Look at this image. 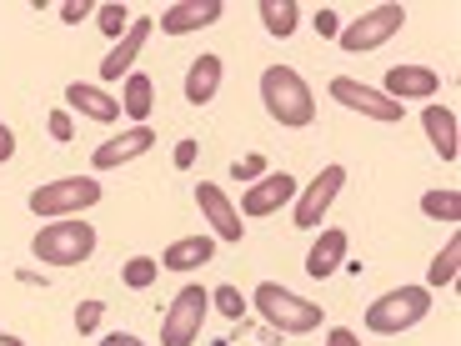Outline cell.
Here are the masks:
<instances>
[{"mask_svg":"<svg viewBox=\"0 0 461 346\" xmlns=\"http://www.w3.org/2000/svg\"><path fill=\"white\" fill-rule=\"evenodd\" d=\"M230 176H236V181H261V176H266V161H261V156H236Z\"/></svg>","mask_w":461,"mask_h":346,"instance_id":"f1b7e54d","label":"cell"},{"mask_svg":"<svg viewBox=\"0 0 461 346\" xmlns=\"http://www.w3.org/2000/svg\"><path fill=\"white\" fill-rule=\"evenodd\" d=\"M211 306H216V312L226 316V322H241V316L251 312V301H246L236 287H216V291H211Z\"/></svg>","mask_w":461,"mask_h":346,"instance_id":"484cf974","label":"cell"},{"mask_svg":"<svg viewBox=\"0 0 461 346\" xmlns=\"http://www.w3.org/2000/svg\"><path fill=\"white\" fill-rule=\"evenodd\" d=\"M101 201V181L95 176H60L50 186H35L31 191V211L41 221H66V216H81Z\"/></svg>","mask_w":461,"mask_h":346,"instance_id":"277c9868","label":"cell"},{"mask_svg":"<svg viewBox=\"0 0 461 346\" xmlns=\"http://www.w3.org/2000/svg\"><path fill=\"white\" fill-rule=\"evenodd\" d=\"M176 166H181V171L196 166V141H181V146H176Z\"/></svg>","mask_w":461,"mask_h":346,"instance_id":"836d02e7","label":"cell"},{"mask_svg":"<svg viewBox=\"0 0 461 346\" xmlns=\"http://www.w3.org/2000/svg\"><path fill=\"white\" fill-rule=\"evenodd\" d=\"M196 206H201V216H206V226L216 231V241H241L246 236V226H241V211L230 206V196L221 191V186H211V181H201L196 186Z\"/></svg>","mask_w":461,"mask_h":346,"instance_id":"30bf717a","label":"cell"},{"mask_svg":"<svg viewBox=\"0 0 461 346\" xmlns=\"http://www.w3.org/2000/svg\"><path fill=\"white\" fill-rule=\"evenodd\" d=\"M150 25H156V21H131V31L121 35V41H115V50L101 60V81H121V76L136 66V56H140V46H146Z\"/></svg>","mask_w":461,"mask_h":346,"instance_id":"9a60e30c","label":"cell"},{"mask_svg":"<svg viewBox=\"0 0 461 346\" xmlns=\"http://www.w3.org/2000/svg\"><path fill=\"white\" fill-rule=\"evenodd\" d=\"M346 186V166H326V171H316V181L301 191V201H296V226L301 231H312V226H321V216L331 211V201H336V191Z\"/></svg>","mask_w":461,"mask_h":346,"instance_id":"9c48e42d","label":"cell"},{"mask_svg":"<svg viewBox=\"0 0 461 346\" xmlns=\"http://www.w3.org/2000/svg\"><path fill=\"white\" fill-rule=\"evenodd\" d=\"M95 25H101L111 41H121V35L131 31V11L121 5V0H111V5H101V11H95Z\"/></svg>","mask_w":461,"mask_h":346,"instance_id":"4316f807","label":"cell"},{"mask_svg":"<svg viewBox=\"0 0 461 346\" xmlns=\"http://www.w3.org/2000/svg\"><path fill=\"white\" fill-rule=\"evenodd\" d=\"M86 15H95L91 5H86V0H66V5H60V21H66V25H81Z\"/></svg>","mask_w":461,"mask_h":346,"instance_id":"1f68e13d","label":"cell"},{"mask_svg":"<svg viewBox=\"0 0 461 346\" xmlns=\"http://www.w3.org/2000/svg\"><path fill=\"white\" fill-rule=\"evenodd\" d=\"M251 306L271 322V332H281V336H306V332L321 326V306L296 296V291H286V287H276V281H261V287L251 291Z\"/></svg>","mask_w":461,"mask_h":346,"instance_id":"7a4b0ae2","label":"cell"},{"mask_svg":"<svg viewBox=\"0 0 461 346\" xmlns=\"http://www.w3.org/2000/svg\"><path fill=\"white\" fill-rule=\"evenodd\" d=\"M0 346H25L21 336H11V332H0Z\"/></svg>","mask_w":461,"mask_h":346,"instance_id":"8d00e7d4","label":"cell"},{"mask_svg":"<svg viewBox=\"0 0 461 346\" xmlns=\"http://www.w3.org/2000/svg\"><path fill=\"white\" fill-rule=\"evenodd\" d=\"M66 105H76V111L86 115V121H101V126H111V121H121V101L115 96H105L101 86H66Z\"/></svg>","mask_w":461,"mask_h":346,"instance_id":"2e32d148","label":"cell"},{"mask_svg":"<svg viewBox=\"0 0 461 346\" xmlns=\"http://www.w3.org/2000/svg\"><path fill=\"white\" fill-rule=\"evenodd\" d=\"M150 146H156V131H150V126H131L126 136H115V141H105V146H95L91 166H95V171H115V166H126V161H136V156H146Z\"/></svg>","mask_w":461,"mask_h":346,"instance_id":"7c38bea8","label":"cell"},{"mask_svg":"<svg viewBox=\"0 0 461 346\" xmlns=\"http://www.w3.org/2000/svg\"><path fill=\"white\" fill-rule=\"evenodd\" d=\"M406 25V11L402 5H371L366 15H361L357 25H341V50H351V56H361V50H376V46H386L396 31Z\"/></svg>","mask_w":461,"mask_h":346,"instance_id":"52a82bcc","label":"cell"},{"mask_svg":"<svg viewBox=\"0 0 461 346\" xmlns=\"http://www.w3.org/2000/svg\"><path fill=\"white\" fill-rule=\"evenodd\" d=\"M256 11H261V25L276 35V41H286V35L296 31V0H261Z\"/></svg>","mask_w":461,"mask_h":346,"instance_id":"603a6c76","label":"cell"},{"mask_svg":"<svg viewBox=\"0 0 461 346\" xmlns=\"http://www.w3.org/2000/svg\"><path fill=\"white\" fill-rule=\"evenodd\" d=\"M216 256V241L211 236H185V241H171L161 256V271H191V266H206Z\"/></svg>","mask_w":461,"mask_h":346,"instance_id":"d6986e66","label":"cell"},{"mask_svg":"<svg viewBox=\"0 0 461 346\" xmlns=\"http://www.w3.org/2000/svg\"><path fill=\"white\" fill-rule=\"evenodd\" d=\"M331 96L346 105V111H357V115H366V121H386V126H396L406 115V105H396V101H386L381 91H371V86H361V81H351V76H336L331 81Z\"/></svg>","mask_w":461,"mask_h":346,"instance_id":"ba28073f","label":"cell"},{"mask_svg":"<svg viewBox=\"0 0 461 346\" xmlns=\"http://www.w3.org/2000/svg\"><path fill=\"white\" fill-rule=\"evenodd\" d=\"M341 261H346V231H321V241L312 246V256H306V277H316V281H326L331 271H341Z\"/></svg>","mask_w":461,"mask_h":346,"instance_id":"ac0fdd59","label":"cell"},{"mask_svg":"<svg viewBox=\"0 0 461 346\" xmlns=\"http://www.w3.org/2000/svg\"><path fill=\"white\" fill-rule=\"evenodd\" d=\"M316 35H326V41H336V35H341V21H336V11H316Z\"/></svg>","mask_w":461,"mask_h":346,"instance_id":"4dcf8cb0","label":"cell"},{"mask_svg":"<svg viewBox=\"0 0 461 346\" xmlns=\"http://www.w3.org/2000/svg\"><path fill=\"white\" fill-rule=\"evenodd\" d=\"M221 91V56H196L185 70V101L191 105H211Z\"/></svg>","mask_w":461,"mask_h":346,"instance_id":"e0dca14e","label":"cell"},{"mask_svg":"<svg viewBox=\"0 0 461 346\" xmlns=\"http://www.w3.org/2000/svg\"><path fill=\"white\" fill-rule=\"evenodd\" d=\"M456 266H461V236H451V241L437 251V261L427 266V291L451 287V281H456Z\"/></svg>","mask_w":461,"mask_h":346,"instance_id":"7402d4cb","label":"cell"},{"mask_svg":"<svg viewBox=\"0 0 461 346\" xmlns=\"http://www.w3.org/2000/svg\"><path fill=\"white\" fill-rule=\"evenodd\" d=\"M437 70H427V66H392L386 70V101H427V96H437Z\"/></svg>","mask_w":461,"mask_h":346,"instance_id":"5bb4252c","label":"cell"},{"mask_svg":"<svg viewBox=\"0 0 461 346\" xmlns=\"http://www.w3.org/2000/svg\"><path fill=\"white\" fill-rule=\"evenodd\" d=\"M326 346H361V336L346 332V326H331V332H326Z\"/></svg>","mask_w":461,"mask_h":346,"instance_id":"d6a6232c","label":"cell"},{"mask_svg":"<svg viewBox=\"0 0 461 346\" xmlns=\"http://www.w3.org/2000/svg\"><path fill=\"white\" fill-rule=\"evenodd\" d=\"M206 312H211V291L206 287H181L176 301L166 306L161 346H196L201 326H206Z\"/></svg>","mask_w":461,"mask_h":346,"instance_id":"8992f818","label":"cell"},{"mask_svg":"<svg viewBox=\"0 0 461 346\" xmlns=\"http://www.w3.org/2000/svg\"><path fill=\"white\" fill-rule=\"evenodd\" d=\"M101 346H146V341H140V336H131V332H111Z\"/></svg>","mask_w":461,"mask_h":346,"instance_id":"d590c367","label":"cell"},{"mask_svg":"<svg viewBox=\"0 0 461 346\" xmlns=\"http://www.w3.org/2000/svg\"><path fill=\"white\" fill-rule=\"evenodd\" d=\"M221 21V0H181L161 11V35H191Z\"/></svg>","mask_w":461,"mask_h":346,"instance_id":"4fadbf2b","label":"cell"},{"mask_svg":"<svg viewBox=\"0 0 461 346\" xmlns=\"http://www.w3.org/2000/svg\"><path fill=\"white\" fill-rule=\"evenodd\" d=\"M156 277H161V261H150V256H131V261L121 266V281H126L131 291H146Z\"/></svg>","mask_w":461,"mask_h":346,"instance_id":"d4e9b609","label":"cell"},{"mask_svg":"<svg viewBox=\"0 0 461 346\" xmlns=\"http://www.w3.org/2000/svg\"><path fill=\"white\" fill-rule=\"evenodd\" d=\"M31 251L41 256L46 266H81L86 256L95 251V226H86L81 216L50 221V226H41V231H35Z\"/></svg>","mask_w":461,"mask_h":346,"instance_id":"3957f363","label":"cell"},{"mask_svg":"<svg viewBox=\"0 0 461 346\" xmlns=\"http://www.w3.org/2000/svg\"><path fill=\"white\" fill-rule=\"evenodd\" d=\"M427 312H431L427 287H396V291H386L381 301L366 306V326L376 336H402V332H411L416 322H427Z\"/></svg>","mask_w":461,"mask_h":346,"instance_id":"5b68a950","label":"cell"},{"mask_svg":"<svg viewBox=\"0 0 461 346\" xmlns=\"http://www.w3.org/2000/svg\"><path fill=\"white\" fill-rule=\"evenodd\" d=\"M421 126H427V136H431L441 161H456V111H451V105H427Z\"/></svg>","mask_w":461,"mask_h":346,"instance_id":"ffe728a7","label":"cell"},{"mask_svg":"<svg viewBox=\"0 0 461 346\" xmlns=\"http://www.w3.org/2000/svg\"><path fill=\"white\" fill-rule=\"evenodd\" d=\"M421 211H427L431 221H447V226H456V221H461V191H451V186L427 191V196H421Z\"/></svg>","mask_w":461,"mask_h":346,"instance_id":"cb8c5ba5","label":"cell"},{"mask_svg":"<svg viewBox=\"0 0 461 346\" xmlns=\"http://www.w3.org/2000/svg\"><path fill=\"white\" fill-rule=\"evenodd\" d=\"M101 316H105V301H81V306H76V332L91 336L95 326H101Z\"/></svg>","mask_w":461,"mask_h":346,"instance_id":"83f0119b","label":"cell"},{"mask_svg":"<svg viewBox=\"0 0 461 346\" xmlns=\"http://www.w3.org/2000/svg\"><path fill=\"white\" fill-rule=\"evenodd\" d=\"M150 96H156L150 76L131 70V76H126V91H121V111H126L131 121H136V126H146V115H150Z\"/></svg>","mask_w":461,"mask_h":346,"instance_id":"44dd1931","label":"cell"},{"mask_svg":"<svg viewBox=\"0 0 461 346\" xmlns=\"http://www.w3.org/2000/svg\"><path fill=\"white\" fill-rule=\"evenodd\" d=\"M261 105L271 111V121H281V126H312L316 121V96L312 86L301 81L291 66H266L261 76Z\"/></svg>","mask_w":461,"mask_h":346,"instance_id":"6da1fadb","label":"cell"},{"mask_svg":"<svg viewBox=\"0 0 461 346\" xmlns=\"http://www.w3.org/2000/svg\"><path fill=\"white\" fill-rule=\"evenodd\" d=\"M286 201H296V176H286V171H266L261 181L246 186L241 211H246V216H271V211H281Z\"/></svg>","mask_w":461,"mask_h":346,"instance_id":"8fae6325","label":"cell"},{"mask_svg":"<svg viewBox=\"0 0 461 346\" xmlns=\"http://www.w3.org/2000/svg\"><path fill=\"white\" fill-rule=\"evenodd\" d=\"M11 156H15V131L0 121V161H11Z\"/></svg>","mask_w":461,"mask_h":346,"instance_id":"e575fe53","label":"cell"},{"mask_svg":"<svg viewBox=\"0 0 461 346\" xmlns=\"http://www.w3.org/2000/svg\"><path fill=\"white\" fill-rule=\"evenodd\" d=\"M46 126H50V136H56L60 146H66V141L76 136V126H70V111H50V121H46Z\"/></svg>","mask_w":461,"mask_h":346,"instance_id":"f546056e","label":"cell"}]
</instances>
